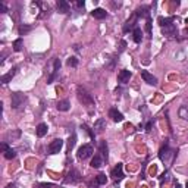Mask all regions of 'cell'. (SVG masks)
Returning <instances> with one entry per match:
<instances>
[{
    "label": "cell",
    "mask_w": 188,
    "mask_h": 188,
    "mask_svg": "<svg viewBox=\"0 0 188 188\" xmlns=\"http://www.w3.org/2000/svg\"><path fill=\"white\" fill-rule=\"evenodd\" d=\"M91 15L93 18H96V19H104V18L107 16V12L102 9V7H97V9H94L93 12H91Z\"/></svg>",
    "instance_id": "obj_10"
},
{
    "label": "cell",
    "mask_w": 188,
    "mask_h": 188,
    "mask_svg": "<svg viewBox=\"0 0 188 188\" xmlns=\"http://www.w3.org/2000/svg\"><path fill=\"white\" fill-rule=\"evenodd\" d=\"M125 49H126V41H125V40H122V41H120V44H119V51H123Z\"/></svg>",
    "instance_id": "obj_32"
},
{
    "label": "cell",
    "mask_w": 188,
    "mask_h": 188,
    "mask_svg": "<svg viewBox=\"0 0 188 188\" xmlns=\"http://www.w3.org/2000/svg\"><path fill=\"white\" fill-rule=\"evenodd\" d=\"M69 109H71L69 100H60V102L57 103V110H60V112H68Z\"/></svg>",
    "instance_id": "obj_15"
},
{
    "label": "cell",
    "mask_w": 188,
    "mask_h": 188,
    "mask_svg": "<svg viewBox=\"0 0 188 188\" xmlns=\"http://www.w3.org/2000/svg\"><path fill=\"white\" fill-rule=\"evenodd\" d=\"M135 19H137V15H134L131 19H128V21H126V24L123 25V33H128V31H129V30L135 25Z\"/></svg>",
    "instance_id": "obj_17"
},
{
    "label": "cell",
    "mask_w": 188,
    "mask_h": 188,
    "mask_svg": "<svg viewBox=\"0 0 188 188\" xmlns=\"http://www.w3.org/2000/svg\"><path fill=\"white\" fill-rule=\"evenodd\" d=\"M163 34H168V35H173L176 34V27L172 24V25H168V27H165L163 28Z\"/></svg>",
    "instance_id": "obj_19"
},
{
    "label": "cell",
    "mask_w": 188,
    "mask_h": 188,
    "mask_svg": "<svg viewBox=\"0 0 188 188\" xmlns=\"http://www.w3.org/2000/svg\"><path fill=\"white\" fill-rule=\"evenodd\" d=\"M37 188H53V184H38V187Z\"/></svg>",
    "instance_id": "obj_34"
},
{
    "label": "cell",
    "mask_w": 188,
    "mask_h": 188,
    "mask_svg": "<svg viewBox=\"0 0 188 188\" xmlns=\"http://www.w3.org/2000/svg\"><path fill=\"white\" fill-rule=\"evenodd\" d=\"M1 149H3V152H6V150H9L10 147H7V144H6V143H3V144H1Z\"/></svg>",
    "instance_id": "obj_38"
},
{
    "label": "cell",
    "mask_w": 188,
    "mask_h": 188,
    "mask_svg": "<svg viewBox=\"0 0 188 188\" xmlns=\"http://www.w3.org/2000/svg\"><path fill=\"white\" fill-rule=\"evenodd\" d=\"M176 188H179V185H176Z\"/></svg>",
    "instance_id": "obj_42"
},
{
    "label": "cell",
    "mask_w": 188,
    "mask_h": 188,
    "mask_svg": "<svg viewBox=\"0 0 188 188\" xmlns=\"http://www.w3.org/2000/svg\"><path fill=\"white\" fill-rule=\"evenodd\" d=\"M141 40H143V31L140 28H135L134 30V41L135 43H141Z\"/></svg>",
    "instance_id": "obj_22"
},
{
    "label": "cell",
    "mask_w": 188,
    "mask_h": 188,
    "mask_svg": "<svg viewBox=\"0 0 188 188\" xmlns=\"http://www.w3.org/2000/svg\"><path fill=\"white\" fill-rule=\"evenodd\" d=\"M172 21H173V19H172V18H159V24H160V27H163V28H165V27H168V25H172Z\"/></svg>",
    "instance_id": "obj_21"
},
{
    "label": "cell",
    "mask_w": 188,
    "mask_h": 188,
    "mask_svg": "<svg viewBox=\"0 0 188 188\" xmlns=\"http://www.w3.org/2000/svg\"><path fill=\"white\" fill-rule=\"evenodd\" d=\"M100 153H102L103 159L107 160V144H106V141H102V143H100Z\"/></svg>",
    "instance_id": "obj_20"
},
{
    "label": "cell",
    "mask_w": 188,
    "mask_h": 188,
    "mask_svg": "<svg viewBox=\"0 0 188 188\" xmlns=\"http://www.w3.org/2000/svg\"><path fill=\"white\" fill-rule=\"evenodd\" d=\"M125 129H126L128 132H134V126H132L131 123H126V125H125Z\"/></svg>",
    "instance_id": "obj_35"
},
{
    "label": "cell",
    "mask_w": 188,
    "mask_h": 188,
    "mask_svg": "<svg viewBox=\"0 0 188 188\" xmlns=\"http://www.w3.org/2000/svg\"><path fill=\"white\" fill-rule=\"evenodd\" d=\"M60 65H62V63H60V60H59V59H56V60H54V68H53V72H57V71L60 69Z\"/></svg>",
    "instance_id": "obj_31"
},
{
    "label": "cell",
    "mask_w": 188,
    "mask_h": 188,
    "mask_svg": "<svg viewBox=\"0 0 188 188\" xmlns=\"http://www.w3.org/2000/svg\"><path fill=\"white\" fill-rule=\"evenodd\" d=\"M81 179V175L77 169H72V171L68 172V178H66V182H71V184H75Z\"/></svg>",
    "instance_id": "obj_7"
},
{
    "label": "cell",
    "mask_w": 188,
    "mask_h": 188,
    "mask_svg": "<svg viewBox=\"0 0 188 188\" xmlns=\"http://www.w3.org/2000/svg\"><path fill=\"white\" fill-rule=\"evenodd\" d=\"M94 129H96V132H103L106 129V120L103 119V118L97 119L94 122Z\"/></svg>",
    "instance_id": "obj_12"
},
{
    "label": "cell",
    "mask_w": 188,
    "mask_h": 188,
    "mask_svg": "<svg viewBox=\"0 0 188 188\" xmlns=\"http://www.w3.org/2000/svg\"><path fill=\"white\" fill-rule=\"evenodd\" d=\"M109 116L112 118L113 122H122V120H123V115L120 113L118 109H110V110H109Z\"/></svg>",
    "instance_id": "obj_9"
},
{
    "label": "cell",
    "mask_w": 188,
    "mask_h": 188,
    "mask_svg": "<svg viewBox=\"0 0 188 188\" xmlns=\"http://www.w3.org/2000/svg\"><path fill=\"white\" fill-rule=\"evenodd\" d=\"M90 188H99V184H97V182H96V184H91Z\"/></svg>",
    "instance_id": "obj_40"
},
{
    "label": "cell",
    "mask_w": 188,
    "mask_h": 188,
    "mask_svg": "<svg viewBox=\"0 0 188 188\" xmlns=\"http://www.w3.org/2000/svg\"><path fill=\"white\" fill-rule=\"evenodd\" d=\"M30 31H31V27H30V25H21V27H19V34L21 35L27 34V33H30Z\"/></svg>",
    "instance_id": "obj_28"
},
{
    "label": "cell",
    "mask_w": 188,
    "mask_h": 188,
    "mask_svg": "<svg viewBox=\"0 0 188 188\" xmlns=\"http://www.w3.org/2000/svg\"><path fill=\"white\" fill-rule=\"evenodd\" d=\"M15 156H16V152H15L13 149H9V150H6V152H4V157H6L7 160L15 159Z\"/></svg>",
    "instance_id": "obj_24"
},
{
    "label": "cell",
    "mask_w": 188,
    "mask_h": 188,
    "mask_svg": "<svg viewBox=\"0 0 188 188\" xmlns=\"http://www.w3.org/2000/svg\"><path fill=\"white\" fill-rule=\"evenodd\" d=\"M91 168H96V169H99V168H102V165H103V159L99 156V154H96L93 159H91Z\"/></svg>",
    "instance_id": "obj_14"
},
{
    "label": "cell",
    "mask_w": 188,
    "mask_h": 188,
    "mask_svg": "<svg viewBox=\"0 0 188 188\" xmlns=\"http://www.w3.org/2000/svg\"><path fill=\"white\" fill-rule=\"evenodd\" d=\"M57 10L60 13H68L69 12V3L65 0H57Z\"/></svg>",
    "instance_id": "obj_11"
},
{
    "label": "cell",
    "mask_w": 188,
    "mask_h": 188,
    "mask_svg": "<svg viewBox=\"0 0 188 188\" xmlns=\"http://www.w3.org/2000/svg\"><path fill=\"white\" fill-rule=\"evenodd\" d=\"M179 116H181L182 119H188V109L185 106H182V107L179 109Z\"/></svg>",
    "instance_id": "obj_29"
},
{
    "label": "cell",
    "mask_w": 188,
    "mask_h": 188,
    "mask_svg": "<svg viewBox=\"0 0 188 188\" xmlns=\"http://www.w3.org/2000/svg\"><path fill=\"white\" fill-rule=\"evenodd\" d=\"M75 143H77V135L74 134L72 137L69 138V141H68V149H69V152H71V150H72V149L75 147Z\"/></svg>",
    "instance_id": "obj_25"
},
{
    "label": "cell",
    "mask_w": 188,
    "mask_h": 188,
    "mask_svg": "<svg viewBox=\"0 0 188 188\" xmlns=\"http://www.w3.org/2000/svg\"><path fill=\"white\" fill-rule=\"evenodd\" d=\"M137 16H149V9L147 7H141V9H138L137 10V13H135Z\"/></svg>",
    "instance_id": "obj_26"
},
{
    "label": "cell",
    "mask_w": 188,
    "mask_h": 188,
    "mask_svg": "<svg viewBox=\"0 0 188 188\" xmlns=\"http://www.w3.org/2000/svg\"><path fill=\"white\" fill-rule=\"evenodd\" d=\"M15 74H16V69L13 68L10 72H7L6 75H3V77L0 78V81H1L3 84H7V82H10V81H12V78L15 77Z\"/></svg>",
    "instance_id": "obj_13"
},
{
    "label": "cell",
    "mask_w": 188,
    "mask_h": 188,
    "mask_svg": "<svg viewBox=\"0 0 188 188\" xmlns=\"http://www.w3.org/2000/svg\"><path fill=\"white\" fill-rule=\"evenodd\" d=\"M123 166H122V163H118L113 169H112V178L115 179V181H120V179H123Z\"/></svg>",
    "instance_id": "obj_5"
},
{
    "label": "cell",
    "mask_w": 188,
    "mask_h": 188,
    "mask_svg": "<svg viewBox=\"0 0 188 188\" xmlns=\"http://www.w3.org/2000/svg\"><path fill=\"white\" fill-rule=\"evenodd\" d=\"M6 188H15V185H13V184H10V185H7Z\"/></svg>",
    "instance_id": "obj_41"
},
{
    "label": "cell",
    "mask_w": 188,
    "mask_h": 188,
    "mask_svg": "<svg viewBox=\"0 0 188 188\" xmlns=\"http://www.w3.org/2000/svg\"><path fill=\"white\" fill-rule=\"evenodd\" d=\"M91 154H93V146H90V144H82L80 149H78V159H81V160H85L88 157H91Z\"/></svg>",
    "instance_id": "obj_2"
},
{
    "label": "cell",
    "mask_w": 188,
    "mask_h": 188,
    "mask_svg": "<svg viewBox=\"0 0 188 188\" xmlns=\"http://www.w3.org/2000/svg\"><path fill=\"white\" fill-rule=\"evenodd\" d=\"M141 78H143L147 84H150V85H156V84H157V78L154 77L153 74H150L149 71H143V72H141Z\"/></svg>",
    "instance_id": "obj_6"
},
{
    "label": "cell",
    "mask_w": 188,
    "mask_h": 188,
    "mask_svg": "<svg viewBox=\"0 0 188 188\" xmlns=\"http://www.w3.org/2000/svg\"><path fill=\"white\" fill-rule=\"evenodd\" d=\"M62 147H63V140L56 138V140H53L50 144H49L47 150H49V153L50 154H56V153H59V152L62 150Z\"/></svg>",
    "instance_id": "obj_3"
},
{
    "label": "cell",
    "mask_w": 188,
    "mask_h": 188,
    "mask_svg": "<svg viewBox=\"0 0 188 188\" xmlns=\"http://www.w3.org/2000/svg\"><path fill=\"white\" fill-rule=\"evenodd\" d=\"M146 30H147V33H149V34H152V21H150V19L147 21V25H146Z\"/></svg>",
    "instance_id": "obj_33"
},
{
    "label": "cell",
    "mask_w": 188,
    "mask_h": 188,
    "mask_svg": "<svg viewBox=\"0 0 188 188\" xmlns=\"http://www.w3.org/2000/svg\"><path fill=\"white\" fill-rule=\"evenodd\" d=\"M66 63H68V66H71V68H75V66L78 65V59H77V57H69Z\"/></svg>",
    "instance_id": "obj_30"
},
{
    "label": "cell",
    "mask_w": 188,
    "mask_h": 188,
    "mask_svg": "<svg viewBox=\"0 0 188 188\" xmlns=\"http://www.w3.org/2000/svg\"><path fill=\"white\" fill-rule=\"evenodd\" d=\"M77 4H78L80 7H84V4H85V3H84V0H80V1H78Z\"/></svg>",
    "instance_id": "obj_39"
},
{
    "label": "cell",
    "mask_w": 188,
    "mask_h": 188,
    "mask_svg": "<svg viewBox=\"0 0 188 188\" xmlns=\"http://www.w3.org/2000/svg\"><path fill=\"white\" fill-rule=\"evenodd\" d=\"M146 131H147V132H150V131H152V122H149V123H147V126H146Z\"/></svg>",
    "instance_id": "obj_37"
},
{
    "label": "cell",
    "mask_w": 188,
    "mask_h": 188,
    "mask_svg": "<svg viewBox=\"0 0 188 188\" xmlns=\"http://www.w3.org/2000/svg\"><path fill=\"white\" fill-rule=\"evenodd\" d=\"M24 102H25L24 94H21V93H13L12 94V107L13 109H19L24 104Z\"/></svg>",
    "instance_id": "obj_4"
},
{
    "label": "cell",
    "mask_w": 188,
    "mask_h": 188,
    "mask_svg": "<svg viewBox=\"0 0 188 188\" xmlns=\"http://www.w3.org/2000/svg\"><path fill=\"white\" fill-rule=\"evenodd\" d=\"M129 78H131V72L126 71V69H122L118 74V81H119L120 84H126L129 81Z\"/></svg>",
    "instance_id": "obj_8"
},
{
    "label": "cell",
    "mask_w": 188,
    "mask_h": 188,
    "mask_svg": "<svg viewBox=\"0 0 188 188\" xmlns=\"http://www.w3.org/2000/svg\"><path fill=\"white\" fill-rule=\"evenodd\" d=\"M187 188H188V182H187Z\"/></svg>",
    "instance_id": "obj_43"
},
{
    "label": "cell",
    "mask_w": 188,
    "mask_h": 188,
    "mask_svg": "<svg viewBox=\"0 0 188 188\" xmlns=\"http://www.w3.org/2000/svg\"><path fill=\"white\" fill-rule=\"evenodd\" d=\"M0 12H1V13H4V12H6V6H4L3 3H0Z\"/></svg>",
    "instance_id": "obj_36"
},
{
    "label": "cell",
    "mask_w": 188,
    "mask_h": 188,
    "mask_svg": "<svg viewBox=\"0 0 188 188\" xmlns=\"http://www.w3.org/2000/svg\"><path fill=\"white\" fill-rule=\"evenodd\" d=\"M169 152H171V150H169V146H168V144H165V146L160 149L159 157H160L162 160H166V159H168V156H169Z\"/></svg>",
    "instance_id": "obj_18"
},
{
    "label": "cell",
    "mask_w": 188,
    "mask_h": 188,
    "mask_svg": "<svg viewBox=\"0 0 188 188\" xmlns=\"http://www.w3.org/2000/svg\"><path fill=\"white\" fill-rule=\"evenodd\" d=\"M13 50H15V51H21V50H22V38H18L16 41L13 43Z\"/></svg>",
    "instance_id": "obj_27"
},
{
    "label": "cell",
    "mask_w": 188,
    "mask_h": 188,
    "mask_svg": "<svg viewBox=\"0 0 188 188\" xmlns=\"http://www.w3.org/2000/svg\"><path fill=\"white\" fill-rule=\"evenodd\" d=\"M96 182H97L99 185H104V184L107 182V176H106L104 173H99L97 178H96Z\"/></svg>",
    "instance_id": "obj_23"
},
{
    "label": "cell",
    "mask_w": 188,
    "mask_h": 188,
    "mask_svg": "<svg viewBox=\"0 0 188 188\" xmlns=\"http://www.w3.org/2000/svg\"><path fill=\"white\" fill-rule=\"evenodd\" d=\"M47 131H49V128H47V125L46 123H40L38 126H37V135L38 137H44L46 134H47Z\"/></svg>",
    "instance_id": "obj_16"
},
{
    "label": "cell",
    "mask_w": 188,
    "mask_h": 188,
    "mask_svg": "<svg viewBox=\"0 0 188 188\" xmlns=\"http://www.w3.org/2000/svg\"><path fill=\"white\" fill-rule=\"evenodd\" d=\"M77 96H78V100L82 103V104H87V106H91V104H94V100H93V97H91V94L85 91L84 88H78V91H77Z\"/></svg>",
    "instance_id": "obj_1"
}]
</instances>
